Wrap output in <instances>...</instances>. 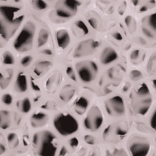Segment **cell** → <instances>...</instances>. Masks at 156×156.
<instances>
[{
  "label": "cell",
  "instance_id": "cell-23",
  "mask_svg": "<svg viewBox=\"0 0 156 156\" xmlns=\"http://www.w3.org/2000/svg\"><path fill=\"white\" fill-rule=\"evenodd\" d=\"M146 73L152 78L156 77V51L150 55L146 65Z\"/></svg>",
  "mask_w": 156,
  "mask_h": 156
},
{
  "label": "cell",
  "instance_id": "cell-13",
  "mask_svg": "<svg viewBox=\"0 0 156 156\" xmlns=\"http://www.w3.org/2000/svg\"><path fill=\"white\" fill-rule=\"evenodd\" d=\"M119 58L117 51L113 47L107 46L105 47L100 54V62L103 65H108L112 63Z\"/></svg>",
  "mask_w": 156,
  "mask_h": 156
},
{
  "label": "cell",
  "instance_id": "cell-19",
  "mask_svg": "<svg viewBox=\"0 0 156 156\" xmlns=\"http://www.w3.org/2000/svg\"><path fill=\"white\" fill-rule=\"evenodd\" d=\"M52 63L49 60H41L39 61L35 64L34 68V74L37 76H43L45 73L48 72L51 68H52Z\"/></svg>",
  "mask_w": 156,
  "mask_h": 156
},
{
  "label": "cell",
  "instance_id": "cell-3",
  "mask_svg": "<svg viewBox=\"0 0 156 156\" xmlns=\"http://www.w3.org/2000/svg\"><path fill=\"white\" fill-rule=\"evenodd\" d=\"M33 145L38 156H55L58 142L55 135L49 130H41L34 133Z\"/></svg>",
  "mask_w": 156,
  "mask_h": 156
},
{
  "label": "cell",
  "instance_id": "cell-46",
  "mask_svg": "<svg viewBox=\"0 0 156 156\" xmlns=\"http://www.w3.org/2000/svg\"><path fill=\"white\" fill-rule=\"evenodd\" d=\"M112 37H113L115 39L119 40V41H121L122 40V35L119 34V32H115L114 34H112Z\"/></svg>",
  "mask_w": 156,
  "mask_h": 156
},
{
  "label": "cell",
  "instance_id": "cell-44",
  "mask_svg": "<svg viewBox=\"0 0 156 156\" xmlns=\"http://www.w3.org/2000/svg\"><path fill=\"white\" fill-rule=\"evenodd\" d=\"M69 146L73 149H76L79 146V140L76 137H73L69 140Z\"/></svg>",
  "mask_w": 156,
  "mask_h": 156
},
{
  "label": "cell",
  "instance_id": "cell-12",
  "mask_svg": "<svg viewBox=\"0 0 156 156\" xmlns=\"http://www.w3.org/2000/svg\"><path fill=\"white\" fill-rule=\"evenodd\" d=\"M141 29L146 37L156 40V12L147 15L141 19Z\"/></svg>",
  "mask_w": 156,
  "mask_h": 156
},
{
  "label": "cell",
  "instance_id": "cell-1",
  "mask_svg": "<svg viewBox=\"0 0 156 156\" xmlns=\"http://www.w3.org/2000/svg\"><path fill=\"white\" fill-rule=\"evenodd\" d=\"M24 19L20 8L14 6H0V35L8 40L18 30Z\"/></svg>",
  "mask_w": 156,
  "mask_h": 156
},
{
  "label": "cell",
  "instance_id": "cell-29",
  "mask_svg": "<svg viewBox=\"0 0 156 156\" xmlns=\"http://www.w3.org/2000/svg\"><path fill=\"white\" fill-rule=\"evenodd\" d=\"M8 71L9 72H7V76H5L3 73H0V88L2 90H5L6 88L8 87L10 81H11V79H12L13 71Z\"/></svg>",
  "mask_w": 156,
  "mask_h": 156
},
{
  "label": "cell",
  "instance_id": "cell-28",
  "mask_svg": "<svg viewBox=\"0 0 156 156\" xmlns=\"http://www.w3.org/2000/svg\"><path fill=\"white\" fill-rule=\"evenodd\" d=\"M50 37V32L46 28H41L38 33V37H37V46L38 47H42L45 46L49 40Z\"/></svg>",
  "mask_w": 156,
  "mask_h": 156
},
{
  "label": "cell",
  "instance_id": "cell-16",
  "mask_svg": "<svg viewBox=\"0 0 156 156\" xmlns=\"http://www.w3.org/2000/svg\"><path fill=\"white\" fill-rule=\"evenodd\" d=\"M76 92V90L75 87L72 85L68 84L61 89L59 94H58V96L63 102H68L74 98Z\"/></svg>",
  "mask_w": 156,
  "mask_h": 156
},
{
  "label": "cell",
  "instance_id": "cell-25",
  "mask_svg": "<svg viewBox=\"0 0 156 156\" xmlns=\"http://www.w3.org/2000/svg\"><path fill=\"white\" fill-rule=\"evenodd\" d=\"M145 56H146L145 51H141L140 49H135L130 53L129 58H130V60L133 64L138 65V64L143 62Z\"/></svg>",
  "mask_w": 156,
  "mask_h": 156
},
{
  "label": "cell",
  "instance_id": "cell-34",
  "mask_svg": "<svg viewBox=\"0 0 156 156\" xmlns=\"http://www.w3.org/2000/svg\"><path fill=\"white\" fill-rule=\"evenodd\" d=\"M31 4L37 11H43L47 8V3L44 0H31Z\"/></svg>",
  "mask_w": 156,
  "mask_h": 156
},
{
  "label": "cell",
  "instance_id": "cell-42",
  "mask_svg": "<svg viewBox=\"0 0 156 156\" xmlns=\"http://www.w3.org/2000/svg\"><path fill=\"white\" fill-rule=\"evenodd\" d=\"M84 140L89 145H94L95 141H96V139H95L94 136H92V135H89V134L84 136Z\"/></svg>",
  "mask_w": 156,
  "mask_h": 156
},
{
  "label": "cell",
  "instance_id": "cell-35",
  "mask_svg": "<svg viewBox=\"0 0 156 156\" xmlns=\"http://www.w3.org/2000/svg\"><path fill=\"white\" fill-rule=\"evenodd\" d=\"M149 126L153 131L156 132V105L149 117Z\"/></svg>",
  "mask_w": 156,
  "mask_h": 156
},
{
  "label": "cell",
  "instance_id": "cell-47",
  "mask_svg": "<svg viewBox=\"0 0 156 156\" xmlns=\"http://www.w3.org/2000/svg\"><path fill=\"white\" fill-rule=\"evenodd\" d=\"M151 87H152V89H153L154 91L156 94V77L151 78Z\"/></svg>",
  "mask_w": 156,
  "mask_h": 156
},
{
  "label": "cell",
  "instance_id": "cell-27",
  "mask_svg": "<svg viewBox=\"0 0 156 156\" xmlns=\"http://www.w3.org/2000/svg\"><path fill=\"white\" fill-rule=\"evenodd\" d=\"M129 124L128 123L125 121H121L115 124V126L114 127L115 130V134L116 136H119V137H122V136H124L128 133L129 132Z\"/></svg>",
  "mask_w": 156,
  "mask_h": 156
},
{
  "label": "cell",
  "instance_id": "cell-54",
  "mask_svg": "<svg viewBox=\"0 0 156 156\" xmlns=\"http://www.w3.org/2000/svg\"><path fill=\"white\" fill-rule=\"evenodd\" d=\"M155 142H156V138H155Z\"/></svg>",
  "mask_w": 156,
  "mask_h": 156
},
{
  "label": "cell",
  "instance_id": "cell-45",
  "mask_svg": "<svg viewBox=\"0 0 156 156\" xmlns=\"http://www.w3.org/2000/svg\"><path fill=\"white\" fill-rule=\"evenodd\" d=\"M130 88H131V84L129 82H126L125 84L124 85V86H123V89H122V90H123V92H128L129 90H130Z\"/></svg>",
  "mask_w": 156,
  "mask_h": 156
},
{
  "label": "cell",
  "instance_id": "cell-48",
  "mask_svg": "<svg viewBox=\"0 0 156 156\" xmlns=\"http://www.w3.org/2000/svg\"><path fill=\"white\" fill-rule=\"evenodd\" d=\"M41 53L44 54V55H51L53 54V52L50 49H46V50H43V51H41Z\"/></svg>",
  "mask_w": 156,
  "mask_h": 156
},
{
  "label": "cell",
  "instance_id": "cell-24",
  "mask_svg": "<svg viewBox=\"0 0 156 156\" xmlns=\"http://www.w3.org/2000/svg\"><path fill=\"white\" fill-rule=\"evenodd\" d=\"M12 123L11 113L7 110L0 111V129H7Z\"/></svg>",
  "mask_w": 156,
  "mask_h": 156
},
{
  "label": "cell",
  "instance_id": "cell-31",
  "mask_svg": "<svg viewBox=\"0 0 156 156\" xmlns=\"http://www.w3.org/2000/svg\"><path fill=\"white\" fill-rule=\"evenodd\" d=\"M2 62L4 65H12L15 63V58L9 51H4L2 55Z\"/></svg>",
  "mask_w": 156,
  "mask_h": 156
},
{
  "label": "cell",
  "instance_id": "cell-7",
  "mask_svg": "<svg viewBox=\"0 0 156 156\" xmlns=\"http://www.w3.org/2000/svg\"><path fill=\"white\" fill-rule=\"evenodd\" d=\"M76 69L80 80L84 83L93 82L98 74V67L94 61L86 59L78 62Z\"/></svg>",
  "mask_w": 156,
  "mask_h": 156
},
{
  "label": "cell",
  "instance_id": "cell-53",
  "mask_svg": "<svg viewBox=\"0 0 156 156\" xmlns=\"http://www.w3.org/2000/svg\"><path fill=\"white\" fill-rule=\"evenodd\" d=\"M154 156H156V152H155V153H154Z\"/></svg>",
  "mask_w": 156,
  "mask_h": 156
},
{
  "label": "cell",
  "instance_id": "cell-17",
  "mask_svg": "<svg viewBox=\"0 0 156 156\" xmlns=\"http://www.w3.org/2000/svg\"><path fill=\"white\" fill-rule=\"evenodd\" d=\"M61 80H62V76H61L60 73H55L52 74L47 79L46 82V87L47 91L49 93L55 92L56 90L58 89V85L60 84Z\"/></svg>",
  "mask_w": 156,
  "mask_h": 156
},
{
  "label": "cell",
  "instance_id": "cell-20",
  "mask_svg": "<svg viewBox=\"0 0 156 156\" xmlns=\"http://www.w3.org/2000/svg\"><path fill=\"white\" fill-rule=\"evenodd\" d=\"M132 2L135 7H138L140 12H147L156 6L155 0H132Z\"/></svg>",
  "mask_w": 156,
  "mask_h": 156
},
{
  "label": "cell",
  "instance_id": "cell-40",
  "mask_svg": "<svg viewBox=\"0 0 156 156\" xmlns=\"http://www.w3.org/2000/svg\"><path fill=\"white\" fill-rule=\"evenodd\" d=\"M6 152V144H5V140L1 133H0V156L2 155Z\"/></svg>",
  "mask_w": 156,
  "mask_h": 156
},
{
  "label": "cell",
  "instance_id": "cell-43",
  "mask_svg": "<svg viewBox=\"0 0 156 156\" xmlns=\"http://www.w3.org/2000/svg\"><path fill=\"white\" fill-rule=\"evenodd\" d=\"M88 22H89V24L91 27H92L93 29H97L98 27V20H96V18L94 17H90L88 20Z\"/></svg>",
  "mask_w": 156,
  "mask_h": 156
},
{
  "label": "cell",
  "instance_id": "cell-36",
  "mask_svg": "<svg viewBox=\"0 0 156 156\" xmlns=\"http://www.w3.org/2000/svg\"><path fill=\"white\" fill-rule=\"evenodd\" d=\"M106 156H128V154L124 149H113L112 151H107Z\"/></svg>",
  "mask_w": 156,
  "mask_h": 156
},
{
  "label": "cell",
  "instance_id": "cell-6",
  "mask_svg": "<svg viewBox=\"0 0 156 156\" xmlns=\"http://www.w3.org/2000/svg\"><path fill=\"white\" fill-rule=\"evenodd\" d=\"M127 146L132 156H147L151 151V141L146 136L133 134L127 141Z\"/></svg>",
  "mask_w": 156,
  "mask_h": 156
},
{
  "label": "cell",
  "instance_id": "cell-11",
  "mask_svg": "<svg viewBox=\"0 0 156 156\" xmlns=\"http://www.w3.org/2000/svg\"><path fill=\"white\" fill-rule=\"evenodd\" d=\"M98 41H95L94 39H86L80 41L77 46H76L73 57L74 58H83L92 55L95 50L98 47Z\"/></svg>",
  "mask_w": 156,
  "mask_h": 156
},
{
  "label": "cell",
  "instance_id": "cell-38",
  "mask_svg": "<svg viewBox=\"0 0 156 156\" xmlns=\"http://www.w3.org/2000/svg\"><path fill=\"white\" fill-rule=\"evenodd\" d=\"M66 73H67V75L68 76V77L70 78L71 80L76 81V76L75 72H74L73 68L71 66L67 67V68H66Z\"/></svg>",
  "mask_w": 156,
  "mask_h": 156
},
{
  "label": "cell",
  "instance_id": "cell-18",
  "mask_svg": "<svg viewBox=\"0 0 156 156\" xmlns=\"http://www.w3.org/2000/svg\"><path fill=\"white\" fill-rule=\"evenodd\" d=\"M28 90V80L27 76L23 72L17 74L16 79L15 81V90L18 93H24Z\"/></svg>",
  "mask_w": 156,
  "mask_h": 156
},
{
  "label": "cell",
  "instance_id": "cell-22",
  "mask_svg": "<svg viewBox=\"0 0 156 156\" xmlns=\"http://www.w3.org/2000/svg\"><path fill=\"white\" fill-rule=\"evenodd\" d=\"M73 31L74 35L78 37H83L89 34V29L82 20H77L74 23Z\"/></svg>",
  "mask_w": 156,
  "mask_h": 156
},
{
  "label": "cell",
  "instance_id": "cell-21",
  "mask_svg": "<svg viewBox=\"0 0 156 156\" xmlns=\"http://www.w3.org/2000/svg\"><path fill=\"white\" fill-rule=\"evenodd\" d=\"M89 103H90V102H89L87 98L81 96L76 101L75 104H74V111L79 115H82L87 111Z\"/></svg>",
  "mask_w": 156,
  "mask_h": 156
},
{
  "label": "cell",
  "instance_id": "cell-51",
  "mask_svg": "<svg viewBox=\"0 0 156 156\" xmlns=\"http://www.w3.org/2000/svg\"><path fill=\"white\" fill-rule=\"evenodd\" d=\"M90 156H99V154H98L96 151H94V152L90 154Z\"/></svg>",
  "mask_w": 156,
  "mask_h": 156
},
{
  "label": "cell",
  "instance_id": "cell-14",
  "mask_svg": "<svg viewBox=\"0 0 156 156\" xmlns=\"http://www.w3.org/2000/svg\"><path fill=\"white\" fill-rule=\"evenodd\" d=\"M49 121V115L45 112H37L32 115L30 118V124L34 129H38L45 126Z\"/></svg>",
  "mask_w": 156,
  "mask_h": 156
},
{
  "label": "cell",
  "instance_id": "cell-52",
  "mask_svg": "<svg viewBox=\"0 0 156 156\" xmlns=\"http://www.w3.org/2000/svg\"><path fill=\"white\" fill-rule=\"evenodd\" d=\"M15 2H20V0H14Z\"/></svg>",
  "mask_w": 156,
  "mask_h": 156
},
{
  "label": "cell",
  "instance_id": "cell-15",
  "mask_svg": "<svg viewBox=\"0 0 156 156\" xmlns=\"http://www.w3.org/2000/svg\"><path fill=\"white\" fill-rule=\"evenodd\" d=\"M55 38L57 45L61 49L67 48L71 41L70 35L65 29H59L56 32Z\"/></svg>",
  "mask_w": 156,
  "mask_h": 156
},
{
  "label": "cell",
  "instance_id": "cell-5",
  "mask_svg": "<svg viewBox=\"0 0 156 156\" xmlns=\"http://www.w3.org/2000/svg\"><path fill=\"white\" fill-rule=\"evenodd\" d=\"M54 127L61 136H68L76 133L79 129V124L73 115L61 112L54 118Z\"/></svg>",
  "mask_w": 156,
  "mask_h": 156
},
{
  "label": "cell",
  "instance_id": "cell-4",
  "mask_svg": "<svg viewBox=\"0 0 156 156\" xmlns=\"http://www.w3.org/2000/svg\"><path fill=\"white\" fill-rule=\"evenodd\" d=\"M35 32L36 25L34 22H27L13 41L15 50L20 53H24L30 51L34 45Z\"/></svg>",
  "mask_w": 156,
  "mask_h": 156
},
{
  "label": "cell",
  "instance_id": "cell-32",
  "mask_svg": "<svg viewBox=\"0 0 156 156\" xmlns=\"http://www.w3.org/2000/svg\"><path fill=\"white\" fill-rule=\"evenodd\" d=\"M7 143L8 146H10V148L14 149L18 146L19 145V137L17 136L16 133H10L7 136Z\"/></svg>",
  "mask_w": 156,
  "mask_h": 156
},
{
  "label": "cell",
  "instance_id": "cell-41",
  "mask_svg": "<svg viewBox=\"0 0 156 156\" xmlns=\"http://www.w3.org/2000/svg\"><path fill=\"white\" fill-rule=\"evenodd\" d=\"M136 128L138 129L139 131L142 132V133H150L148 127L146 126L145 124H142V123H137L136 125Z\"/></svg>",
  "mask_w": 156,
  "mask_h": 156
},
{
  "label": "cell",
  "instance_id": "cell-2",
  "mask_svg": "<svg viewBox=\"0 0 156 156\" xmlns=\"http://www.w3.org/2000/svg\"><path fill=\"white\" fill-rule=\"evenodd\" d=\"M132 112L139 116H145L153 106V96L151 88L146 83L136 85L129 94Z\"/></svg>",
  "mask_w": 156,
  "mask_h": 156
},
{
  "label": "cell",
  "instance_id": "cell-49",
  "mask_svg": "<svg viewBox=\"0 0 156 156\" xmlns=\"http://www.w3.org/2000/svg\"><path fill=\"white\" fill-rule=\"evenodd\" d=\"M32 88L34 89L35 91H40V87H39L38 85H37V84H35V83H33L32 82Z\"/></svg>",
  "mask_w": 156,
  "mask_h": 156
},
{
  "label": "cell",
  "instance_id": "cell-33",
  "mask_svg": "<svg viewBox=\"0 0 156 156\" xmlns=\"http://www.w3.org/2000/svg\"><path fill=\"white\" fill-rule=\"evenodd\" d=\"M144 77V74L138 69H133L129 73V78L130 80L134 82H138Z\"/></svg>",
  "mask_w": 156,
  "mask_h": 156
},
{
  "label": "cell",
  "instance_id": "cell-26",
  "mask_svg": "<svg viewBox=\"0 0 156 156\" xmlns=\"http://www.w3.org/2000/svg\"><path fill=\"white\" fill-rule=\"evenodd\" d=\"M16 107L20 112L24 114L29 113L31 111L32 104L29 98H24L23 99L18 100L16 103Z\"/></svg>",
  "mask_w": 156,
  "mask_h": 156
},
{
  "label": "cell",
  "instance_id": "cell-30",
  "mask_svg": "<svg viewBox=\"0 0 156 156\" xmlns=\"http://www.w3.org/2000/svg\"><path fill=\"white\" fill-rule=\"evenodd\" d=\"M125 24L130 34H133L136 30V21L133 17L129 16L125 18Z\"/></svg>",
  "mask_w": 156,
  "mask_h": 156
},
{
  "label": "cell",
  "instance_id": "cell-37",
  "mask_svg": "<svg viewBox=\"0 0 156 156\" xmlns=\"http://www.w3.org/2000/svg\"><path fill=\"white\" fill-rule=\"evenodd\" d=\"M2 102L5 105L9 106V105H11L13 102V98H12V96L10 94H4L2 97Z\"/></svg>",
  "mask_w": 156,
  "mask_h": 156
},
{
  "label": "cell",
  "instance_id": "cell-50",
  "mask_svg": "<svg viewBox=\"0 0 156 156\" xmlns=\"http://www.w3.org/2000/svg\"><path fill=\"white\" fill-rule=\"evenodd\" d=\"M66 153H67V151H66V149L64 147L62 148V150L60 151V156H65Z\"/></svg>",
  "mask_w": 156,
  "mask_h": 156
},
{
  "label": "cell",
  "instance_id": "cell-10",
  "mask_svg": "<svg viewBox=\"0 0 156 156\" xmlns=\"http://www.w3.org/2000/svg\"><path fill=\"white\" fill-rule=\"evenodd\" d=\"M105 108L107 114L112 117H122L126 114L124 100L119 95H115L106 100Z\"/></svg>",
  "mask_w": 156,
  "mask_h": 156
},
{
  "label": "cell",
  "instance_id": "cell-8",
  "mask_svg": "<svg viewBox=\"0 0 156 156\" xmlns=\"http://www.w3.org/2000/svg\"><path fill=\"white\" fill-rule=\"evenodd\" d=\"M78 0H59L55 5L56 15L63 19H70L78 12Z\"/></svg>",
  "mask_w": 156,
  "mask_h": 156
},
{
  "label": "cell",
  "instance_id": "cell-9",
  "mask_svg": "<svg viewBox=\"0 0 156 156\" xmlns=\"http://www.w3.org/2000/svg\"><path fill=\"white\" fill-rule=\"evenodd\" d=\"M84 126L87 130L95 132L101 128L103 123V115L98 106H93L84 119Z\"/></svg>",
  "mask_w": 156,
  "mask_h": 156
},
{
  "label": "cell",
  "instance_id": "cell-39",
  "mask_svg": "<svg viewBox=\"0 0 156 156\" xmlns=\"http://www.w3.org/2000/svg\"><path fill=\"white\" fill-rule=\"evenodd\" d=\"M32 61H33V57L31 55H26L22 58L20 63L23 67H28L32 63Z\"/></svg>",
  "mask_w": 156,
  "mask_h": 156
}]
</instances>
